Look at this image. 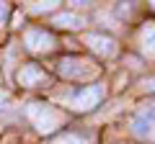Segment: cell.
<instances>
[{"instance_id":"cell-6","label":"cell","mask_w":155,"mask_h":144,"mask_svg":"<svg viewBox=\"0 0 155 144\" xmlns=\"http://www.w3.org/2000/svg\"><path fill=\"white\" fill-rule=\"evenodd\" d=\"M41 80H44V70L36 67V64H26V67L18 70V83H21L23 88H31V85L41 83Z\"/></svg>"},{"instance_id":"cell-9","label":"cell","mask_w":155,"mask_h":144,"mask_svg":"<svg viewBox=\"0 0 155 144\" xmlns=\"http://www.w3.org/2000/svg\"><path fill=\"white\" fill-rule=\"evenodd\" d=\"M54 144H85V139L78 136V134H72V131H65V134H60V136H54Z\"/></svg>"},{"instance_id":"cell-1","label":"cell","mask_w":155,"mask_h":144,"mask_svg":"<svg viewBox=\"0 0 155 144\" xmlns=\"http://www.w3.org/2000/svg\"><path fill=\"white\" fill-rule=\"evenodd\" d=\"M26 116L31 118V124L36 126L39 134H52L57 126H60V121H62L60 111L52 108V105H47V103H28Z\"/></svg>"},{"instance_id":"cell-5","label":"cell","mask_w":155,"mask_h":144,"mask_svg":"<svg viewBox=\"0 0 155 144\" xmlns=\"http://www.w3.org/2000/svg\"><path fill=\"white\" fill-rule=\"evenodd\" d=\"M83 41L96 52V54H101V57H111V54L116 52L114 39H109V36H101V33H85Z\"/></svg>"},{"instance_id":"cell-3","label":"cell","mask_w":155,"mask_h":144,"mask_svg":"<svg viewBox=\"0 0 155 144\" xmlns=\"http://www.w3.org/2000/svg\"><path fill=\"white\" fill-rule=\"evenodd\" d=\"M23 44L31 52H36V54H47V52H52V46H54V36H52L49 31H41V28H31V31H26V36H23Z\"/></svg>"},{"instance_id":"cell-12","label":"cell","mask_w":155,"mask_h":144,"mask_svg":"<svg viewBox=\"0 0 155 144\" xmlns=\"http://www.w3.org/2000/svg\"><path fill=\"white\" fill-rule=\"evenodd\" d=\"M142 90H147V93H150V90H155V77H153V80H145V83H142Z\"/></svg>"},{"instance_id":"cell-10","label":"cell","mask_w":155,"mask_h":144,"mask_svg":"<svg viewBox=\"0 0 155 144\" xmlns=\"http://www.w3.org/2000/svg\"><path fill=\"white\" fill-rule=\"evenodd\" d=\"M28 5H31L34 13H49V11H54V5H60V3H28Z\"/></svg>"},{"instance_id":"cell-7","label":"cell","mask_w":155,"mask_h":144,"mask_svg":"<svg viewBox=\"0 0 155 144\" xmlns=\"http://www.w3.org/2000/svg\"><path fill=\"white\" fill-rule=\"evenodd\" d=\"M140 41H142V49H145V54L155 57V23H145V26H142Z\"/></svg>"},{"instance_id":"cell-11","label":"cell","mask_w":155,"mask_h":144,"mask_svg":"<svg viewBox=\"0 0 155 144\" xmlns=\"http://www.w3.org/2000/svg\"><path fill=\"white\" fill-rule=\"evenodd\" d=\"M8 13H11L8 3H0V26H5V21H8Z\"/></svg>"},{"instance_id":"cell-2","label":"cell","mask_w":155,"mask_h":144,"mask_svg":"<svg viewBox=\"0 0 155 144\" xmlns=\"http://www.w3.org/2000/svg\"><path fill=\"white\" fill-rule=\"evenodd\" d=\"M57 72L62 77H70V80H83V77H93L98 70H96L93 62L83 59V57H65L57 64Z\"/></svg>"},{"instance_id":"cell-4","label":"cell","mask_w":155,"mask_h":144,"mask_svg":"<svg viewBox=\"0 0 155 144\" xmlns=\"http://www.w3.org/2000/svg\"><path fill=\"white\" fill-rule=\"evenodd\" d=\"M101 95H104L101 85H91V88H83L78 95H72V98H70V108H75V111H91V108H96V105H98Z\"/></svg>"},{"instance_id":"cell-8","label":"cell","mask_w":155,"mask_h":144,"mask_svg":"<svg viewBox=\"0 0 155 144\" xmlns=\"http://www.w3.org/2000/svg\"><path fill=\"white\" fill-rule=\"evenodd\" d=\"M54 26H62V28H80L83 26V18L75 16V13H60L54 18Z\"/></svg>"}]
</instances>
